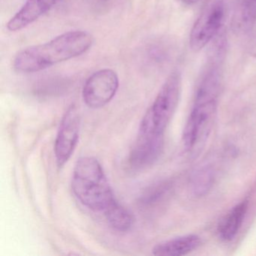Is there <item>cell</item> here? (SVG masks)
I'll use <instances>...</instances> for the list:
<instances>
[{"mask_svg":"<svg viewBox=\"0 0 256 256\" xmlns=\"http://www.w3.org/2000/svg\"><path fill=\"white\" fill-rule=\"evenodd\" d=\"M92 43L94 37L86 31L65 32L48 42L20 50L14 58V67L23 73L42 71L80 56L90 48Z\"/></svg>","mask_w":256,"mask_h":256,"instance_id":"1","label":"cell"},{"mask_svg":"<svg viewBox=\"0 0 256 256\" xmlns=\"http://www.w3.org/2000/svg\"><path fill=\"white\" fill-rule=\"evenodd\" d=\"M72 186L80 203L96 212H104L116 200L102 167L94 157H82L78 160Z\"/></svg>","mask_w":256,"mask_h":256,"instance_id":"2","label":"cell"},{"mask_svg":"<svg viewBox=\"0 0 256 256\" xmlns=\"http://www.w3.org/2000/svg\"><path fill=\"white\" fill-rule=\"evenodd\" d=\"M182 78L178 72L169 76L140 122L139 133L164 134L173 118L180 98Z\"/></svg>","mask_w":256,"mask_h":256,"instance_id":"3","label":"cell"},{"mask_svg":"<svg viewBox=\"0 0 256 256\" xmlns=\"http://www.w3.org/2000/svg\"><path fill=\"white\" fill-rule=\"evenodd\" d=\"M217 108L216 98H194L182 133L184 146L190 154H198L204 146L214 127Z\"/></svg>","mask_w":256,"mask_h":256,"instance_id":"4","label":"cell"},{"mask_svg":"<svg viewBox=\"0 0 256 256\" xmlns=\"http://www.w3.org/2000/svg\"><path fill=\"white\" fill-rule=\"evenodd\" d=\"M119 88V78L114 70L104 68L88 78L84 85L82 96L90 108H100L110 102Z\"/></svg>","mask_w":256,"mask_h":256,"instance_id":"5","label":"cell"},{"mask_svg":"<svg viewBox=\"0 0 256 256\" xmlns=\"http://www.w3.org/2000/svg\"><path fill=\"white\" fill-rule=\"evenodd\" d=\"M224 16L222 0H212L193 25L190 37L192 50L199 52L217 35L222 24Z\"/></svg>","mask_w":256,"mask_h":256,"instance_id":"6","label":"cell"},{"mask_svg":"<svg viewBox=\"0 0 256 256\" xmlns=\"http://www.w3.org/2000/svg\"><path fill=\"white\" fill-rule=\"evenodd\" d=\"M80 126V115L76 106H72L62 118L55 140V156L60 167L64 166L74 152L78 142Z\"/></svg>","mask_w":256,"mask_h":256,"instance_id":"7","label":"cell"},{"mask_svg":"<svg viewBox=\"0 0 256 256\" xmlns=\"http://www.w3.org/2000/svg\"><path fill=\"white\" fill-rule=\"evenodd\" d=\"M164 148V137L139 133L128 158L130 167L142 170L154 164L161 156Z\"/></svg>","mask_w":256,"mask_h":256,"instance_id":"8","label":"cell"},{"mask_svg":"<svg viewBox=\"0 0 256 256\" xmlns=\"http://www.w3.org/2000/svg\"><path fill=\"white\" fill-rule=\"evenodd\" d=\"M61 0H28L22 8L10 19L7 29L12 32L22 30L50 11Z\"/></svg>","mask_w":256,"mask_h":256,"instance_id":"9","label":"cell"},{"mask_svg":"<svg viewBox=\"0 0 256 256\" xmlns=\"http://www.w3.org/2000/svg\"><path fill=\"white\" fill-rule=\"evenodd\" d=\"M202 240L197 234L178 236L157 244L152 254L158 256H182L194 251L200 246Z\"/></svg>","mask_w":256,"mask_h":256,"instance_id":"10","label":"cell"},{"mask_svg":"<svg viewBox=\"0 0 256 256\" xmlns=\"http://www.w3.org/2000/svg\"><path fill=\"white\" fill-rule=\"evenodd\" d=\"M247 200L235 205L222 220L218 227V234L224 242L232 241L238 234L248 210Z\"/></svg>","mask_w":256,"mask_h":256,"instance_id":"11","label":"cell"},{"mask_svg":"<svg viewBox=\"0 0 256 256\" xmlns=\"http://www.w3.org/2000/svg\"><path fill=\"white\" fill-rule=\"evenodd\" d=\"M256 23V6L250 0H239L232 16V28L238 35L248 36Z\"/></svg>","mask_w":256,"mask_h":256,"instance_id":"12","label":"cell"},{"mask_svg":"<svg viewBox=\"0 0 256 256\" xmlns=\"http://www.w3.org/2000/svg\"><path fill=\"white\" fill-rule=\"evenodd\" d=\"M103 212L110 227L118 232H128L134 224L132 214L116 200L112 202Z\"/></svg>","mask_w":256,"mask_h":256,"instance_id":"13","label":"cell"},{"mask_svg":"<svg viewBox=\"0 0 256 256\" xmlns=\"http://www.w3.org/2000/svg\"><path fill=\"white\" fill-rule=\"evenodd\" d=\"M214 172L209 167H204L193 174L191 178L192 191L194 196H204L214 182Z\"/></svg>","mask_w":256,"mask_h":256,"instance_id":"14","label":"cell"},{"mask_svg":"<svg viewBox=\"0 0 256 256\" xmlns=\"http://www.w3.org/2000/svg\"><path fill=\"white\" fill-rule=\"evenodd\" d=\"M167 190L168 188L164 184H160L156 186L152 187L150 190H148L140 198V204L144 206H148L158 202Z\"/></svg>","mask_w":256,"mask_h":256,"instance_id":"15","label":"cell"},{"mask_svg":"<svg viewBox=\"0 0 256 256\" xmlns=\"http://www.w3.org/2000/svg\"><path fill=\"white\" fill-rule=\"evenodd\" d=\"M248 36V42H247V49L250 54L256 56V34H250Z\"/></svg>","mask_w":256,"mask_h":256,"instance_id":"16","label":"cell"},{"mask_svg":"<svg viewBox=\"0 0 256 256\" xmlns=\"http://www.w3.org/2000/svg\"><path fill=\"white\" fill-rule=\"evenodd\" d=\"M92 2L95 4L96 6L102 8L108 6L112 0H92Z\"/></svg>","mask_w":256,"mask_h":256,"instance_id":"17","label":"cell"},{"mask_svg":"<svg viewBox=\"0 0 256 256\" xmlns=\"http://www.w3.org/2000/svg\"><path fill=\"white\" fill-rule=\"evenodd\" d=\"M181 2L184 4H187V5H192V4H196V2H199L200 0H180Z\"/></svg>","mask_w":256,"mask_h":256,"instance_id":"18","label":"cell"},{"mask_svg":"<svg viewBox=\"0 0 256 256\" xmlns=\"http://www.w3.org/2000/svg\"><path fill=\"white\" fill-rule=\"evenodd\" d=\"M254 1H256V0H254Z\"/></svg>","mask_w":256,"mask_h":256,"instance_id":"19","label":"cell"}]
</instances>
